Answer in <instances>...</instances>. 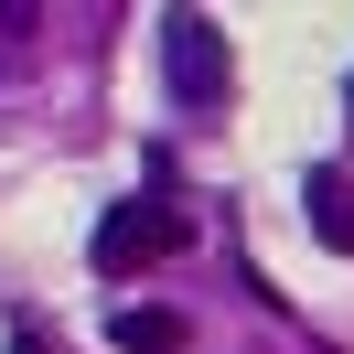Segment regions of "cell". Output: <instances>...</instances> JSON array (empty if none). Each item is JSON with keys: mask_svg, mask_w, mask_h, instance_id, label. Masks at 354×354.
Returning <instances> with one entry per match:
<instances>
[{"mask_svg": "<svg viewBox=\"0 0 354 354\" xmlns=\"http://www.w3.org/2000/svg\"><path fill=\"white\" fill-rule=\"evenodd\" d=\"M108 344H118V354H183V322H172V311H118Z\"/></svg>", "mask_w": 354, "mask_h": 354, "instance_id": "4", "label": "cell"}, {"mask_svg": "<svg viewBox=\"0 0 354 354\" xmlns=\"http://www.w3.org/2000/svg\"><path fill=\"white\" fill-rule=\"evenodd\" d=\"M301 204H311V236H322V247H344V258H354V183L333 172V161H322V172L301 183Z\"/></svg>", "mask_w": 354, "mask_h": 354, "instance_id": "3", "label": "cell"}, {"mask_svg": "<svg viewBox=\"0 0 354 354\" xmlns=\"http://www.w3.org/2000/svg\"><path fill=\"white\" fill-rule=\"evenodd\" d=\"M172 247H183V215H172V204H151V194H129V204H108V215H97V268H108V279L172 258Z\"/></svg>", "mask_w": 354, "mask_h": 354, "instance_id": "1", "label": "cell"}, {"mask_svg": "<svg viewBox=\"0 0 354 354\" xmlns=\"http://www.w3.org/2000/svg\"><path fill=\"white\" fill-rule=\"evenodd\" d=\"M11 354H54V344H44V333H32V322H11Z\"/></svg>", "mask_w": 354, "mask_h": 354, "instance_id": "5", "label": "cell"}, {"mask_svg": "<svg viewBox=\"0 0 354 354\" xmlns=\"http://www.w3.org/2000/svg\"><path fill=\"white\" fill-rule=\"evenodd\" d=\"M161 65H172L183 108H215L225 97V32L204 22V11H172V22H161Z\"/></svg>", "mask_w": 354, "mask_h": 354, "instance_id": "2", "label": "cell"}, {"mask_svg": "<svg viewBox=\"0 0 354 354\" xmlns=\"http://www.w3.org/2000/svg\"><path fill=\"white\" fill-rule=\"evenodd\" d=\"M344 118H354V86H344Z\"/></svg>", "mask_w": 354, "mask_h": 354, "instance_id": "6", "label": "cell"}]
</instances>
